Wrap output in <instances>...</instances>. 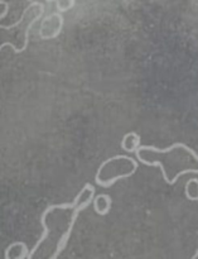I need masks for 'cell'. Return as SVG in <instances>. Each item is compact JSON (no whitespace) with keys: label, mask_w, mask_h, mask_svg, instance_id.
<instances>
[{"label":"cell","mask_w":198,"mask_h":259,"mask_svg":"<svg viewBox=\"0 0 198 259\" xmlns=\"http://www.w3.org/2000/svg\"><path fill=\"white\" fill-rule=\"evenodd\" d=\"M140 163L158 167L166 184L173 186L182 176L193 174L198 176V153L187 144L177 142L167 148L140 146L135 151Z\"/></svg>","instance_id":"1"},{"label":"cell","mask_w":198,"mask_h":259,"mask_svg":"<svg viewBox=\"0 0 198 259\" xmlns=\"http://www.w3.org/2000/svg\"><path fill=\"white\" fill-rule=\"evenodd\" d=\"M43 14H44V5L42 3L33 2L25 8L18 22H15L13 25H0L2 32L7 33V35H3V37L8 38L7 40L0 43V50L10 47L17 38V47L13 51L15 53L24 52L29 45V33L32 30V27L43 17Z\"/></svg>","instance_id":"2"},{"label":"cell","mask_w":198,"mask_h":259,"mask_svg":"<svg viewBox=\"0 0 198 259\" xmlns=\"http://www.w3.org/2000/svg\"><path fill=\"white\" fill-rule=\"evenodd\" d=\"M138 168L139 161L136 157L133 158L126 154H116L100 164L95 175L96 185L108 189L120 180L134 176Z\"/></svg>","instance_id":"3"},{"label":"cell","mask_w":198,"mask_h":259,"mask_svg":"<svg viewBox=\"0 0 198 259\" xmlns=\"http://www.w3.org/2000/svg\"><path fill=\"white\" fill-rule=\"evenodd\" d=\"M65 24V18L62 17L61 12L52 13L48 17L43 18L39 27V37L42 39H55L61 34Z\"/></svg>","instance_id":"4"},{"label":"cell","mask_w":198,"mask_h":259,"mask_svg":"<svg viewBox=\"0 0 198 259\" xmlns=\"http://www.w3.org/2000/svg\"><path fill=\"white\" fill-rule=\"evenodd\" d=\"M30 249L24 242H14L5 249V259H25L29 257Z\"/></svg>","instance_id":"5"},{"label":"cell","mask_w":198,"mask_h":259,"mask_svg":"<svg viewBox=\"0 0 198 259\" xmlns=\"http://www.w3.org/2000/svg\"><path fill=\"white\" fill-rule=\"evenodd\" d=\"M93 210L100 217H105L110 212L111 205H113V200L111 196L108 194H98L93 197Z\"/></svg>","instance_id":"6"},{"label":"cell","mask_w":198,"mask_h":259,"mask_svg":"<svg viewBox=\"0 0 198 259\" xmlns=\"http://www.w3.org/2000/svg\"><path fill=\"white\" fill-rule=\"evenodd\" d=\"M140 136L136 132H129L121 139V148L129 153H135L136 149L141 146Z\"/></svg>","instance_id":"7"},{"label":"cell","mask_w":198,"mask_h":259,"mask_svg":"<svg viewBox=\"0 0 198 259\" xmlns=\"http://www.w3.org/2000/svg\"><path fill=\"white\" fill-rule=\"evenodd\" d=\"M184 195L189 201H198V179H191L184 186Z\"/></svg>","instance_id":"8"},{"label":"cell","mask_w":198,"mask_h":259,"mask_svg":"<svg viewBox=\"0 0 198 259\" xmlns=\"http://www.w3.org/2000/svg\"><path fill=\"white\" fill-rule=\"evenodd\" d=\"M48 3L56 2V7H57L58 12H68V10L72 9L76 4V0H45Z\"/></svg>","instance_id":"9"},{"label":"cell","mask_w":198,"mask_h":259,"mask_svg":"<svg viewBox=\"0 0 198 259\" xmlns=\"http://www.w3.org/2000/svg\"><path fill=\"white\" fill-rule=\"evenodd\" d=\"M0 4L3 5V12H2V14H0V18L3 19V18L8 14V10H9V4H8L5 0H0Z\"/></svg>","instance_id":"10"},{"label":"cell","mask_w":198,"mask_h":259,"mask_svg":"<svg viewBox=\"0 0 198 259\" xmlns=\"http://www.w3.org/2000/svg\"><path fill=\"white\" fill-rule=\"evenodd\" d=\"M192 258H193V259H198V249L196 250V253H194L193 257H192Z\"/></svg>","instance_id":"11"},{"label":"cell","mask_w":198,"mask_h":259,"mask_svg":"<svg viewBox=\"0 0 198 259\" xmlns=\"http://www.w3.org/2000/svg\"><path fill=\"white\" fill-rule=\"evenodd\" d=\"M28 2H32V0H28Z\"/></svg>","instance_id":"12"}]
</instances>
